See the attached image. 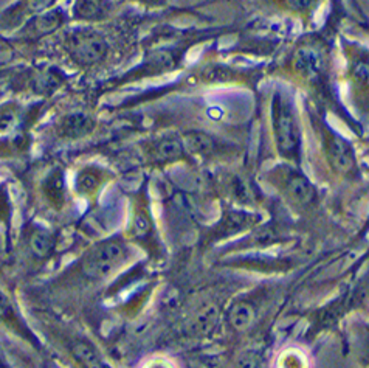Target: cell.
Listing matches in <instances>:
<instances>
[{
    "label": "cell",
    "mask_w": 369,
    "mask_h": 368,
    "mask_svg": "<svg viewBox=\"0 0 369 368\" xmlns=\"http://www.w3.org/2000/svg\"><path fill=\"white\" fill-rule=\"evenodd\" d=\"M272 121L276 147L284 157H295L299 151L301 133H299L298 118L292 102L276 92L272 99Z\"/></svg>",
    "instance_id": "cell-1"
},
{
    "label": "cell",
    "mask_w": 369,
    "mask_h": 368,
    "mask_svg": "<svg viewBox=\"0 0 369 368\" xmlns=\"http://www.w3.org/2000/svg\"><path fill=\"white\" fill-rule=\"evenodd\" d=\"M127 257L126 245L117 238H111L92 247L82 259V274L90 280H103L111 277L125 264Z\"/></svg>",
    "instance_id": "cell-2"
},
{
    "label": "cell",
    "mask_w": 369,
    "mask_h": 368,
    "mask_svg": "<svg viewBox=\"0 0 369 368\" xmlns=\"http://www.w3.org/2000/svg\"><path fill=\"white\" fill-rule=\"evenodd\" d=\"M67 50L81 66H92L103 61L109 51V44L95 30H78L67 39Z\"/></svg>",
    "instance_id": "cell-3"
},
{
    "label": "cell",
    "mask_w": 369,
    "mask_h": 368,
    "mask_svg": "<svg viewBox=\"0 0 369 368\" xmlns=\"http://www.w3.org/2000/svg\"><path fill=\"white\" fill-rule=\"evenodd\" d=\"M327 157L334 170L340 174H352L356 171L357 162L356 154L349 142H346L343 137L334 135L327 143Z\"/></svg>",
    "instance_id": "cell-4"
},
{
    "label": "cell",
    "mask_w": 369,
    "mask_h": 368,
    "mask_svg": "<svg viewBox=\"0 0 369 368\" xmlns=\"http://www.w3.org/2000/svg\"><path fill=\"white\" fill-rule=\"evenodd\" d=\"M284 187H286L287 196L298 205H309L317 196L312 182L299 171H289L284 180Z\"/></svg>",
    "instance_id": "cell-5"
},
{
    "label": "cell",
    "mask_w": 369,
    "mask_h": 368,
    "mask_svg": "<svg viewBox=\"0 0 369 368\" xmlns=\"http://www.w3.org/2000/svg\"><path fill=\"white\" fill-rule=\"evenodd\" d=\"M294 68L304 78H318L323 70V56L313 47H301L294 55Z\"/></svg>",
    "instance_id": "cell-6"
},
{
    "label": "cell",
    "mask_w": 369,
    "mask_h": 368,
    "mask_svg": "<svg viewBox=\"0 0 369 368\" xmlns=\"http://www.w3.org/2000/svg\"><path fill=\"white\" fill-rule=\"evenodd\" d=\"M95 128V121L84 112H72L65 115L59 125V133L67 139H80L89 135Z\"/></svg>",
    "instance_id": "cell-7"
},
{
    "label": "cell",
    "mask_w": 369,
    "mask_h": 368,
    "mask_svg": "<svg viewBox=\"0 0 369 368\" xmlns=\"http://www.w3.org/2000/svg\"><path fill=\"white\" fill-rule=\"evenodd\" d=\"M184 154V148L180 137L165 135L154 143L152 156L158 162H173L179 160Z\"/></svg>",
    "instance_id": "cell-8"
},
{
    "label": "cell",
    "mask_w": 369,
    "mask_h": 368,
    "mask_svg": "<svg viewBox=\"0 0 369 368\" xmlns=\"http://www.w3.org/2000/svg\"><path fill=\"white\" fill-rule=\"evenodd\" d=\"M75 16L81 20H101L111 13L109 0H76Z\"/></svg>",
    "instance_id": "cell-9"
},
{
    "label": "cell",
    "mask_w": 369,
    "mask_h": 368,
    "mask_svg": "<svg viewBox=\"0 0 369 368\" xmlns=\"http://www.w3.org/2000/svg\"><path fill=\"white\" fill-rule=\"evenodd\" d=\"M72 356L81 368H104L99 351L87 341H76L72 345Z\"/></svg>",
    "instance_id": "cell-10"
},
{
    "label": "cell",
    "mask_w": 369,
    "mask_h": 368,
    "mask_svg": "<svg viewBox=\"0 0 369 368\" xmlns=\"http://www.w3.org/2000/svg\"><path fill=\"white\" fill-rule=\"evenodd\" d=\"M256 309L249 302H236L228 312V321L236 331H247L255 324Z\"/></svg>",
    "instance_id": "cell-11"
},
{
    "label": "cell",
    "mask_w": 369,
    "mask_h": 368,
    "mask_svg": "<svg viewBox=\"0 0 369 368\" xmlns=\"http://www.w3.org/2000/svg\"><path fill=\"white\" fill-rule=\"evenodd\" d=\"M182 143H183L184 151H188L194 156H201V157L210 156L214 151V148H216V143H214L213 137L205 133H201V131H194V133L183 135Z\"/></svg>",
    "instance_id": "cell-12"
},
{
    "label": "cell",
    "mask_w": 369,
    "mask_h": 368,
    "mask_svg": "<svg viewBox=\"0 0 369 368\" xmlns=\"http://www.w3.org/2000/svg\"><path fill=\"white\" fill-rule=\"evenodd\" d=\"M55 247V238L47 230H36L30 238V249L37 258H47Z\"/></svg>",
    "instance_id": "cell-13"
},
{
    "label": "cell",
    "mask_w": 369,
    "mask_h": 368,
    "mask_svg": "<svg viewBox=\"0 0 369 368\" xmlns=\"http://www.w3.org/2000/svg\"><path fill=\"white\" fill-rule=\"evenodd\" d=\"M253 221H255V216L245 211H230L227 213L224 221V232L227 235L244 232L245 228H249L253 224Z\"/></svg>",
    "instance_id": "cell-14"
},
{
    "label": "cell",
    "mask_w": 369,
    "mask_h": 368,
    "mask_svg": "<svg viewBox=\"0 0 369 368\" xmlns=\"http://www.w3.org/2000/svg\"><path fill=\"white\" fill-rule=\"evenodd\" d=\"M218 309L216 308H206L201 314H197L193 328L197 334H210L218 325Z\"/></svg>",
    "instance_id": "cell-15"
},
{
    "label": "cell",
    "mask_w": 369,
    "mask_h": 368,
    "mask_svg": "<svg viewBox=\"0 0 369 368\" xmlns=\"http://www.w3.org/2000/svg\"><path fill=\"white\" fill-rule=\"evenodd\" d=\"M99 183H101V179H99V176L94 171H82L80 173L78 179H76V190H78V193L87 196L95 193V190L99 187Z\"/></svg>",
    "instance_id": "cell-16"
},
{
    "label": "cell",
    "mask_w": 369,
    "mask_h": 368,
    "mask_svg": "<svg viewBox=\"0 0 369 368\" xmlns=\"http://www.w3.org/2000/svg\"><path fill=\"white\" fill-rule=\"evenodd\" d=\"M63 24V14L59 11H49L36 19V30L42 35L55 32V30Z\"/></svg>",
    "instance_id": "cell-17"
},
{
    "label": "cell",
    "mask_w": 369,
    "mask_h": 368,
    "mask_svg": "<svg viewBox=\"0 0 369 368\" xmlns=\"http://www.w3.org/2000/svg\"><path fill=\"white\" fill-rule=\"evenodd\" d=\"M233 73L228 70L225 67H220V66H213L205 68L202 72V78H205V81H210V82H225L228 80H232Z\"/></svg>",
    "instance_id": "cell-18"
},
{
    "label": "cell",
    "mask_w": 369,
    "mask_h": 368,
    "mask_svg": "<svg viewBox=\"0 0 369 368\" xmlns=\"http://www.w3.org/2000/svg\"><path fill=\"white\" fill-rule=\"evenodd\" d=\"M63 191H64L63 174L53 173L47 180V195L50 196V199H63Z\"/></svg>",
    "instance_id": "cell-19"
},
{
    "label": "cell",
    "mask_w": 369,
    "mask_h": 368,
    "mask_svg": "<svg viewBox=\"0 0 369 368\" xmlns=\"http://www.w3.org/2000/svg\"><path fill=\"white\" fill-rule=\"evenodd\" d=\"M134 230L137 235H144L149 230V219L144 214H137L134 219Z\"/></svg>",
    "instance_id": "cell-20"
},
{
    "label": "cell",
    "mask_w": 369,
    "mask_h": 368,
    "mask_svg": "<svg viewBox=\"0 0 369 368\" xmlns=\"http://www.w3.org/2000/svg\"><path fill=\"white\" fill-rule=\"evenodd\" d=\"M286 4H287L290 10L301 13V11H306V10L311 8L313 0H286Z\"/></svg>",
    "instance_id": "cell-21"
},
{
    "label": "cell",
    "mask_w": 369,
    "mask_h": 368,
    "mask_svg": "<svg viewBox=\"0 0 369 368\" xmlns=\"http://www.w3.org/2000/svg\"><path fill=\"white\" fill-rule=\"evenodd\" d=\"M10 312H11V303L8 300V297L0 293V317L8 316Z\"/></svg>",
    "instance_id": "cell-22"
}]
</instances>
